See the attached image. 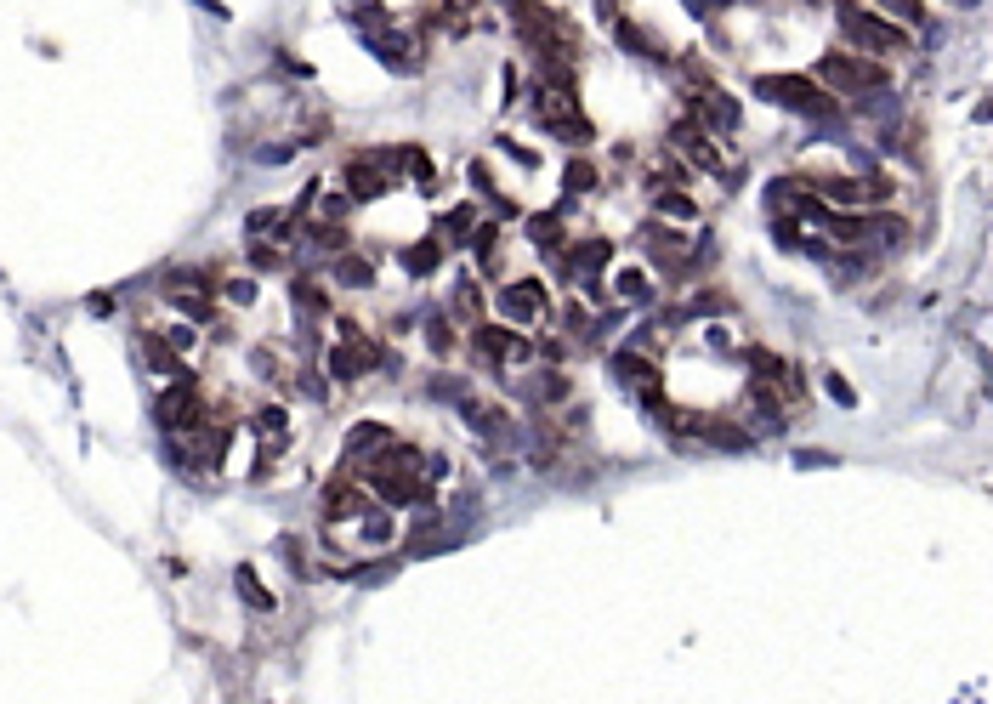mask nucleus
I'll return each mask as SVG.
<instances>
[{
  "label": "nucleus",
  "instance_id": "obj_1",
  "mask_svg": "<svg viewBox=\"0 0 993 704\" xmlns=\"http://www.w3.org/2000/svg\"><path fill=\"white\" fill-rule=\"evenodd\" d=\"M755 97L789 108L801 120H818V125L840 120V97L823 80H812V74H755Z\"/></svg>",
  "mask_w": 993,
  "mask_h": 704
},
{
  "label": "nucleus",
  "instance_id": "obj_2",
  "mask_svg": "<svg viewBox=\"0 0 993 704\" xmlns=\"http://www.w3.org/2000/svg\"><path fill=\"white\" fill-rule=\"evenodd\" d=\"M364 477L386 506H409V500H426V494H432V483L420 477V455L403 449V443H381V455L364 466Z\"/></svg>",
  "mask_w": 993,
  "mask_h": 704
},
{
  "label": "nucleus",
  "instance_id": "obj_3",
  "mask_svg": "<svg viewBox=\"0 0 993 704\" xmlns=\"http://www.w3.org/2000/svg\"><path fill=\"white\" fill-rule=\"evenodd\" d=\"M352 29H358V40H364L392 74H415L420 69V46L403 35V23L386 18L381 6H358V12H352Z\"/></svg>",
  "mask_w": 993,
  "mask_h": 704
},
{
  "label": "nucleus",
  "instance_id": "obj_4",
  "mask_svg": "<svg viewBox=\"0 0 993 704\" xmlns=\"http://www.w3.org/2000/svg\"><path fill=\"white\" fill-rule=\"evenodd\" d=\"M534 125L540 131H551V137H562V142H591V120L579 114V97H574V86H562V80H540L534 74Z\"/></svg>",
  "mask_w": 993,
  "mask_h": 704
},
{
  "label": "nucleus",
  "instance_id": "obj_5",
  "mask_svg": "<svg viewBox=\"0 0 993 704\" xmlns=\"http://www.w3.org/2000/svg\"><path fill=\"white\" fill-rule=\"evenodd\" d=\"M840 35L852 40V52L863 57H897L908 52V35L897 23H886L880 12H863L857 0H840Z\"/></svg>",
  "mask_w": 993,
  "mask_h": 704
},
{
  "label": "nucleus",
  "instance_id": "obj_6",
  "mask_svg": "<svg viewBox=\"0 0 993 704\" xmlns=\"http://www.w3.org/2000/svg\"><path fill=\"white\" fill-rule=\"evenodd\" d=\"M818 80L829 91H846V97H869V91L891 86V69H880V57H863V52H823Z\"/></svg>",
  "mask_w": 993,
  "mask_h": 704
},
{
  "label": "nucleus",
  "instance_id": "obj_7",
  "mask_svg": "<svg viewBox=\"0 0 993 704\" xmlns=\"http://www.w3.org/2000/svg\"><path fill=\"white\" fill-rule=\"evenodd\" d=\"M159 421H165V432H171V438H199V432H210L199 387H193V381H176V387L159 392Z\"/></svg>",
  "mask_w": 993,
  "mask_h": 704
},
{
  "label": "nucleus",
  "instance_id": "obj_8",
  "mask_svg": "<svg viewBox=\"0 0 993 704\" xmlns=\"http://www.w3.org/2000/svg\"><path fill=\"white\" fill-rule=\"evenodd\" d=\"M375 364H381V341H369L364 330H352L347 324V341L330 347V375L341 381V387H352V381H364Z\"/></svg>",
  "mask_w": 993,
  "mask_h": 704
},
{
  "label": "nucleus",
  "instance_id": "obj_9",
  "mask_svg": "<svg viewBox=\"0 0 993 704\" xmlns=\"http://www.w3.org/2000/svg\"><path fill=\"white\" fill-rule=\"evenodd\" d=\"M670 148H681V154H687V159L698 165V171H710V176L732 171V159L721 154L715 131H704L698 120H676V125H670Z\"/></svg>",
  "mask_w": 993,
  "mask_h": 704
},
{
  "label": "nucleus",
  "instance_id": "obj_10",
  "mask_svg": "<svg viewBox=\"0 0 993 704\" xmlns=\"http://www.w3.org/2000/svg\"><path fill=\"white\" fill-rule=\"evenodd\" d=\"M471 352H477V364H494V370H500V364H528V358H534V341L500 330V324H477Z\"/></svg>",
  "mask_w": 993,
  "mask_h": 704
},
{
  "label": "nucleus",
  "instance_id": "obj_11",
  "mask_svg": "<svg viewBox=\"0 0 993 704\" xmlns=\"http://www.w3.org/2000/svg\"><path fill=\"white\" fill-rule=\"evenodd\" d=\"M636 239L647 245V256H653V267H659V273H687V267L698 262V256H693L698 245L687 250V239H681V233H670L664 222H642V233H636Z\"/></svg>",
  "mask_w": 993,
  "mask_h": 704
},
{
  "label": "nucleus",
  "instance_id": "obj_12",
  "mask_svg": "<svg viewBox=\"0 0 993 704\" xmlns=\"http://www.w3.org/2000/svg\"><path fill=\"white\" fill-rule=\"evenodd\" d=\"M613 375L625 381V392H636L642 404H659V392H664V375H659V364L647 358V352H613Z\"/></svg>",
  "mask_w": 993,
  "mask_h": 704
},
{
  "label": "nucleus",
  "instance_id": "obj_13",
  "mask_svg": "<svg viewBox=\"0 0 993 704\" xmlns=\"http://www.w3.org/2000/svg\"><path fill=\"white\" fill-rule=\"evenodd\" d=\"M693 114H698L704 131H715V137H732V131H738V103H732L727 91H715V86H704L693 97Z\"/></svg>",
  "mask_w": 993,
  "mask_h": 704
},
{
  "label": "nucleus",
  "instance_id": "obj_14",
  "mask_svg": "<svg viewBox=\"0 0 993 704\" xmlns=\"http://www.w3.org/2000/svg\"><path fill=\"white\" fill-rule=\"evenodd\" d=\"M500 313L517 318V324H534V318L545 313V284L540 279H517L500 290Z\"/></svg>",
  "mask_w": 993,
  "mask_h": 704
},
{
  "label": "nucleus",
  "instance_id": "obj_15",
  "mask_svg": "<svg viewBox=\"0 0 993 704\" xmlns=\"http://www.w3.org/2000/svg\"><path fill=\"white\" fill-rule=\"evenodd\" d=\"M165 301H171V307H182L188 318H210V313H216V307H210V284L193 279V273H176V279H165Z\"/></svg>",
  "mask_w": 993,
  "mask_h": 704
},
{
  "label": "nucleus",
  "instance_id": "obj_16",
  "mask_svg": "<svg viewBox=\"0 0 993 704\" xmlns=\"http://www.w3.org/2000/svg\"><path fill=\"white\" fill-rule=\"evenodd\" d=\"M460 415L471 421V432H477L483 443H500V438L511 432V415H506V409H500V404H483V398H471V392L460 398Z\"/></svg>",
  "mask_w": 993,
  "mask_h": 704
},
{
  "label": "nucleus",
  "instance_id": "obj_17",
  "mask_svg": "<svg viewBox=\"0 0 993 704\" xmlns=\"http://www.w3.org/2000/svg\"><path fill=\"white\" fill-rule=\"evenodd\" d=\"M608 262H613V245H608V239H585V245H568V279H579V284H591Z\"/></svg>",
  "mask_w": 993,
  "mask_h": 704
},
{
  "label": "nucleus",
  "instance_id": "obj_18",
  "mask_svg": "<svg viewBox=\"0 0 993 704\" xmlns=\"http://www.w3.org/2000/svg\"><path fill=\"white\" fill-rule=\"evenodd\" d=\"M613 40H619V46H625V52L647 57V63H670V52H664L659 40L647 35L642 23H625V18H613Z\"/></svg>",
  "mask_w": 993,
  "mask_h": 704
},
{
  "label": "nucleus",
  "instance_id": "obj_19",
  "mask_svg": "<svg viewBox=\"0 0 993 704\" xmlns=\"http://www.w3.org/2000/svg\"><path fill=\"white\" fill-rule=\"evenodd\" d=\"M290 307H296V324L307 330V324H318V318L330 313V301H324V290H318L313 279H296L290 284Z\"/></svg>",
  "mask_w": 993,
  "mask_h": 704
},
{
  "label": "nucleus",
  "instance_id": "obj_20",
  "mask_svg": "<svg viewBox=\"0 0 993 704\" xmlns=\"http://www.w3.org/2000/svg\"><path fill=\"white\" fill-rule=\"evenodd\" d=\"M398 262H403V273H415V279H432L437 262H443V239H420V245L398 250Z\"/></svg>",
  "mask_w": 993,
  "mask_h": 704
},
{
  "label": "nucleus",
  "instance_id": "obj_21",
  "mask_svg": "<svg viewBox=\"0 0 993 704\" xmlns=\"http://www.w3.org/2000/svg\"><path fill=\"white\" fill-rule=\"evenodd\" d=\"M358 511H364L358 483H347V477H341V483H330V494H324V517L335 523V517H358Z\"/></svg>",
  "mask_w": 993,
  "mask_h": 704
},
{
  "label": "nucleus",
  "instance_id": "obj_22",
  "mask_svg": "<svg viewBox=\"0 0 993 704\" xmlns=\"http://www.w3.org/2000/svg\"><path fill=\"white\" fill-rule=\"evenodd\" d=\"M528 239L540 250H551V256H562V211H545V216H528Z\"/></svg>",
  "mask_w": 993,
  "mask_h": 704
},
{
  "label": "nucleus",
  "instance_id": "obj_23",
  "mask_svg": "<svg viewBox=\"0 0 993 704\" xmlns=\"http://www.w3.org/2000/svg\"><path fill=\"white\" fill-rule=\"evenodd\" d=\"M613 296L625 301V307H647V301H653V284H647V273L625 267V273H613Z\"/></svg>",
  "mask_w": 993,
  "mask_h": 704
},
{
  "label": "nucleus",
  "instance_id": "obj_24",
  "mask_svg": "<svg viewBox=\"0 0 993 704\" xmlns=\"http://www.w3.org/2000/svg\"><path fill=\"white\" fill-rule=\"evenodd\" d=\"M233 591H239L256 614H273V591H267L262 580H256V568H233Z\"/></svg>",
  "mask_w": 993,
  "mask_h": 704
},
{
  "label": "nucleus",
  "instance_id": "obj_25",
  "mask_svg": "<svg viewBox=\"0 0 993 704\" xmlns=\"http://www.w3.org/2000/svg\"><path fill=\"white\" fill-rule=\"evenodd\" d=\"M653 211H659V216H670V222H693V216H698V205H693L687 194H681V188H659V194H653Z\"/></svg>",
  "mask_w": 993,
  "mask_h": 704
},
{
  "label": "nucleus",
  "instance_id": "obj_26",
  "mask_svg": "<svg viewBox=\"0 0 993 704\" xmlns=\"http://www.w3.org/2000/svg\"><path fill=\"white\" fill-rule=\"evenodd\" d=\"M591 188H596V165L591 159H568L562 165V194L574 199V194H591Z\"/></svg>",
  "mask_w": 993,
  "mask_h": 704
},
{
  "label": "nucleus",
  "instance_id": "obj_27",
  "mask_svg": "<svg viewBox=\"0 0 993 704\" xmlns=\"http://www.w3.org/2000/svg\"><path fill=\"white\" fill-rule=\"evenodd\" d=\"M335 279L347 284V290H369V284H375V262H369V256H341Z\"/></svg>",
  "mask_w": 993,
  "mask_h": 704
},
{
  "label": "nucleus",
  "instance_id": "obj_28",
  "mask_svg": "<svg viewBox=\"0 0 993 704\" xmlns=\"http://www.w3.org/2000/svg\"><path fill=\"white\" fill-rule=\"evenodd\" d=\"M471 256H477V267H483V273H500V233L477 228V233H471Z\"/></svg>",
  "mask_w": 993,
  "mask_h": 704
},
{
  "label": "nucleus",
  "instance_id": "obj_29",
  "mask_svg": "<svg viewBox=\"0 0 993 704\" xmlns=\"http://www.w3.org/2000/svg\"><path fill=\"white\" fill-rule=\"evenodd\" d=\"M142 352H148V364H154V370H165V375L182 370V364H176V352H182V347H171V335H142Z\"/></svg>",
  "mask_w": 993,
  "mask_h": 704
},
{
  "label": "nucleus",
  "instance_id": "obj_30",
  "mask_svg": "<svg viewBox=\"0 0 993 704\" xmlns=\"http://www.w3.org/2000/svg\"><path fill=\"white\" fill-rule=\"evenodd\" d=\"M426 347H432L437 358H449V352L460 347V335H454V324H449L443 313H432V318H426Z\"/></svg>",
  "mask_w": 993,
  "mask_h": 704
},
{
  "label": "nucleus",
  "instance_id": "obj_31",
  "mask_svg": "<svg viewBox=\"0 0 993 704\" xmlns=\"http://www.w3.org/2000/svg\"><path fill=\"white\" fill-rule=\"evenodd\" d=\"M471 6H477V0H443V29H449V35H466L471 29Z\"/></svg>",
  "mask_w": 993,
  "mask_h": 704
},
{
  "label": "nucleus",
  "instance_id": "obj_32",
  "mask_svg": "<svg viewBox=\"0 0 993 704\" xmlns=\"http://www.w3.org/2000/svg\"><path fill=\"white\" fill-rule=\"evenodd\" d=\"M466 176H471V188H477V194H483L488 205H500V199H506L500 188H494V176H488V165H483V159H471V165H466Z\"/></svg>",
  "mask_w": 993,
  "mask_h": 704
},
{
  "label": "nucleus",
  "instance_id": "obj_33",
  "mask_svg": "<svg viewBox=\"0 0 993 704\" xmlns=\"http://www.w3.org/2000/svg\"><path fill=\"white\" fill-rule=\"evenodd\" d=\"M381 443H392L386 438V426H375V421L352 426V455H358V449H381Z\"/></svg>",
  "mask_w": 993,
  "mask_h": 704
},
{
  "label": "nucleus",
  "instance_id": "obj_34",
  "mask_svg": "<svg viewBox=\"0 0 993 704\" xmlns=\"http://www.w3.org/2000/svg\"><path fill=\"white\" fill-rule=\"evenodd\" d=\"M443 228H449V239L460 245V239H471V233H477V211H471V205H460V211L443 222Z\"/></svg>",
  "mask_w": 993,
  "mask_h": 704
},
{
  "label": "nucleus",
  "instance_id": "obj_35",
  "mask_svg": "<svg viewBox=\"0 0 993 704\" xmlns=\"http://www.w3.org/2000/svg\"><path fill=\"white\" fill-rule=\"evenodd\" d=\"M250 267H256V273H273V267H284V250H273V245H250Z\"/></svg>",
  "mask_w": 993,
  "mask_h": 704
},
{
  "label": "nucleus",
  "instance_id": "obj_36",
  "mask_svg": "<svg viewBox=\"0 0 993 704\" xmlns=\"http://www.w3.org/2000/svg\"><path fill=\"white\" fill-rule=\"evenodd\" d=\"M687 313H732V301H727V290H704Z\"/></svg>",
  "mask_w": 993,
  "mask_h": 704
},
{
  "label": "nucleus",
  "instance_id": "obj_37",
  "mask_svg": "<svg viewBox=\"0 0 993 704\" xmlns=\"http://www.w3.org/2000/svg\"><path fill=\"white\" fill-rule=\"evenodd\" d=\"M403 165H409L415 182H432V159H426V148H403Z\"/></svg>",
  "mask_w": 993,
  "mask_h": 704
},
{
  "label": "nucleus",
  "instance_id": "obj_38",
  "mask_svg": "<svg viewBox=\"0 0 993 704\" xmlns=\"http://www.w3.org/2000/svg\"><path fill=\"white\" fill-rule=\"evenodd\" d=\"M432 398H443V404H460V398H466V381H454V375H437V381H432Z\"/></svg>",
  "mask_w": 993,
  "mask_h": 704
},
{
  "label": "nucleus",
  "instance_id": "obj_39",
  "mask_svg": "<svg viewBox=\"0 0 993 704\" xmlns=\"http://www.w3.org/2000/svg\"><path fill=\"white\" fill-rule=\"evenodd\" d=\"M256 426H262V438H284V409L267 404L262 415H256Z\"/></svg>",
  "mask_w": 993,
  "mask_h": 704
},
{
  "label": "nucleus",
  "instance_id": "obj_40",
  "mask_svg": "<svg viewBox=\"0 0 993 704\" xmlns=\"http://www.w3.org/2000/svg\"><path fill=\"white\" fill-rule=\"evenodd\" d=\"M823 387H829V398H835V404H846V409L857 404V392L846 387V375H835V370H829V375H823Z\"/></svg>",
  "mask_w": 993,
  "mask_h": 704
},
{
  "label": "nucleus",
  "instance_id": "obj_41",
  "mask_svg": "<svg viewBox=\"0 0 993 704\" xmlns=\"http://www.w3.org/2000/svg\"><path fill=\"white\" fill-rule=\"evenodd\" d=\"M227 301L250 307V301H256V284H250V279H233V284H227Z\"/></svg>",
  "mask_w": 993,
  "mask_h": 704
},
{
  "label": "nucleus",
  "instance_id": "obj_42",
  "mask_svg": "<svg viewBox=\"0 0 993 704\" xmlns=\"http://www.w3.org/2000/svg\"><path fill=\"white\" fill-rule=\"evenodd\" d=\"M477 307H483V296H477V284H460V313H477Z\"/></svg>",
  "mask_w": 993,
  "mask_h": 704
},
{
  "label": "nucleus",
  "instance_id": "obj_43",
  "mask_svg": "<svg viewBox=\"0 0 993 704\" xmlns=\"http://www.w3.org/2000/svg\"><path fill=\"white\" fill-rule=\"evenodd\" d=\"M681 6H687L693 18H710V12H721V6H727V0H681Z\"/></svg>",
  "mask_w": 993,
  "mask_h": 704
},
{
  "label": "nucleus",
  "instance_id": "obj_44",
  "mask_svg": "<svg viewBox=\"0 0 993 704\" xmlns=\"http://www.w3.org/2000/svg\"><path fill=\"white\" fill-rule=\"evenodd\" d=\"M267 228H279V216H273V211H256V216H250V233H267Z\"/></svg>",
  "mask_w": 993,
  "mask_h": 704
},
{
  "label": "nucleus",
  "instance_id": "obj_45",
  "mask_svg": "<svg viewBox=\"0 0 993 704\" xmlns=\"http://www.w3.org/2000/svg\"><path fill=\"white\" fill-rule=\"evenodd\" d=\"M500 148H506V154L517 159V165H534V154H528V148H517V142H511V137H500Z\"/></svg>",
  "mask_w": 993,
  "mask_h": 704
},
{
  "label": "nucleus",
  "instance_id": "obj_46",
  "mask_svg": "<svg viewBox=\"0 0 993 704\" xmlns=\"http://www.w3.org/2000/svg\"><path fill=\"white\" fill-rule=\"evenodd\" d=\"M596 12H602V18H613V0H596Z\"/></svg>",
  "mask_w": 993,
  "mask_h": 704
},
{
  "label": "nucleus",
  "instance_id": "obj_47",
  "mask_svg": "<svg viewBox=\"0 0 993 704\" xmlns=\"http://www.w3.org/2000/svg\"><path fill=\"white\" fill-rule=\"evenodd\" d=\"M358 6H375V0H358Z\"/></svg>",
  "mask_w": 993,
  "mask_h": 704
}]
</instances>
